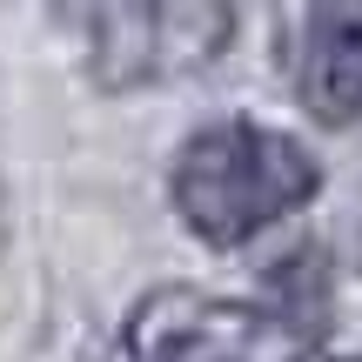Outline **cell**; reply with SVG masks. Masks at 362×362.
<instances>
[{
  "label": "cell",
  "mask_w": 362,
  "mask_h": 362,
  "mask_svg": "<svg viewBox=\"0 0 362 362\" xmlns=\"http://www.w3.org/2000/svg\"><path fill=\"white\" fill-rule=\"evenodd\" d=\"M322 188V161L296 141L288 128L269 121H208L168 161V202L175 221L194 235L202 248H242L262 228H275L282 215L315 202Z\"/></svg>",
  "instance_id": "6da1fadb"
},
{
  "label": "cell",
  "mask_w": 362,
  "mask_h": 362,
  "mask_svg": "<svg viewBox=\"0 0 362 362\" xmlns=\"http://www.w3.org/2000/svg\"><path fill=\"white\" fill-rule=\"evenodd\" d=\"M88 74L101 94H141L194 81L235 47L228 0H115V7H74Z\"/></svg>",
  "instance_id": "7a4b0ae2"
},
{
  "label": "cell",
  "mask_w": 362,
  "mask_h": 362,
  "mask_svg": "<svg viewBox=\"0 0 362 362\" xmlns=\"http://www.w3.org/2000/svg\"><path fill=\"white\" fill-rule=\"evenodd\" d=\"M269 329L275 322L262 302L168 282V288H148L121 315L107 362H255Z\"/></svg>",
  "instance_id": "3957f363"
},
{
  "label": "cell",
  "mask_w": 362,
  "mask_h": 362,
  "mask_svg": "<svg viewBox=\"0 0 362 362\" xmlns=\"http://www.w3.org/2000/svg\"><path fill=\"white\" fill-rule=\"evenodd\" d=\"M288 81L315 128H349L362 115V7L356 0H322L296 13L288 40Z\"/></svg>",
  "instance_id": "277c9868"
},
{
  "label": "cell",
  "mask_w": 362,
  "mask_h": 362,
  "mask_svg": "<svg viewBox=\"0 0 362 362\" xmlns=\"http://www.w3.org/2000/svg\"><path fill=\"white\" fill-rule=\"evenodd\" d=\"M275 296L282 302H269V322L288 315L296 336H322L329 329V255H322V242H296V255L275 269Z\"/></svg>",
  "instance_id": "5b68a950"
},
{
  "label": "cell",
  "mask_w": 362,
  "mask_h": 362,
  "mask_svg": "<svg viewBox=\"0 0 362 362\" xmlns=\"http://www.w3.org/2000/svg\"><path fill=\"white\" fill-rule=\"evenodd\" d=\"M302 362H342V356H302Z\"/></svg>",
  "instance_id": "8992f818"
}]
</instances>
